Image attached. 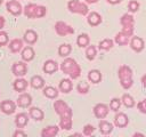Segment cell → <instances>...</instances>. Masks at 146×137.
I'll return each mask as SVG.
<instances>
[{"label":"cell","mask_w":146,"mask_h":137,"mask_svg":"<svg viewBox=\"0 0 146 137\" xmlns=\"http://www.w3.org/2000/svg\"><path fill=\"white\" fill-rule=\"evenodd\" d=\"M60 70L64 74L70 75L71 79H78L81 75V67L73 58H65L60 64Z\"/></svg>","instance_id":"6da1fadb"},{"label":"cell","mask_w":146,"mask_h":137,"mask_svg":"<svg viewBox=\"0 0 146 137\" xmlns=\"http://www.w3.org/2000/svg\"><path fill=\"white\" fill-rule=\"evenodd\" d=\"M113 45H114V42H113L112 39H104V40H102V41L99 42L98 48H99L100 50H110V49L113 47Z\"/></svg>","instance_id":"836d02e7"},{"label":"cell","mask_w":146,"mask_h":137,"mask_svg":"<svg viewBox=\"0 0 146 137\" xmlns=\"http://www.w3.org/2000/svg\"><path fill=\"white\" fill-rule=\"evenodd\" d=\"M27 122H29V115L26 113H24V112L18 113L16 115V118H15V123H16L17 128H19V129L25 127L27 124Z\"/></svg>","instance_id":"ac0fdd59"},{"label":"cell","mask_w":146,"mask_h":137,"mask_svg":"<svg viewBox=\"0 0 146 137\" xmlns=\"http://www.w3.org/2000/svg\"><path fill=\"white\" fill-rule=\"evenodd\" d=\"M9 49L11 53H19L23 49V41L21 39H14L9 43Z\"/></svg>","instance_id":"d4e9b609"},{"label":"cell","mask_w":146,"mask_h":137,"mask_svg":"<svg viewBox=\"0 0 146 137\" xmlns=\"http://www.w3.org/2000/svg\"><path fill=\"white\" fill-rule=\"evenodd\" d=\"M89 84H88V82H86V81H81V82H79L78 83V86H76V90H78V92H80V94H87L88 91H89Z\"/></svg>","instance_id":"d590c367"},{"label":"cell","mask_w":146,"mask_h":137,"mask_svg":"<svg viewBox=\"0 0 146 137\" xmlns=\"http://www.w3.org/2000/svg\"><path fill=\"white\" fill-rule=\"evenodd\" d=\"M38 40V34L35 31L33 30H27L25 33H24V41L29 45H33Z\"/></svg>","instance_id":"44dd1931"},{"label":"cell","mask_w":146,"mask_h":137,"mask_svg":"<svg viewBox=\"0 0 146 137\" xmlns=\"http://www.w3.org/2000/svg\"><path fill=\"white\" fill-rule=\"evenodd\" d=\"M58 131H59L58 126H48V127L42 129L41 136L42 137H55L58 134Z\"/></svg>","instance_id":"2e32d148"},{"label":"cell","mask_w":146,"mask_h":137,"mask_svg":"<svg viewBox=\"0 0 146 137\" xmlns=\"http://www.w3.org/2000/svg\"><path fill=\"white\" fill-rule=\"evenodd\" d=\"M11 72L16 76H24L27 73V66L24 62H16L11 66Z\"/></svg>","instance_id":"9c48e42d"},{"label":"cell","mask_w":146,"mask_h":137,"mask_svg":"<svg viewBox=\"0 0 146 137\" xmlns=\"http://www.w3.org/2000/svg\"><path fill=\"white\" fill-rule=\"evenodd\" d=\"M72 118L71 116H60L59 120V128L64 130H71L72 129Z\"/></svg>","instance_id":"4316f807"},{"label":"cell","mask_w":146,"mask_h":137,"mask_svg":"<svg viewBox=\"0 0 146 137\" xmlns=\"http://www.w3.org/2000/svg\"><path fill=\"white\" fill-rule=\"evenodd\" d=\"M115 42L120 46H125V45L129 43V37L125 35L123 32H119L115 35Z\"/></svg>","instance_id":"d6a6232c"},{"label":"cell","mask_w":146,"mask_h":137,"mask_svg":"<svg viewBox=\"0 0 146 137\" xmlns=\"http://www.w3.org/2000/svg\"><path fill=\"white\" fill-rule=\"evenodd\" d=\"M117 75H119L120 83H121L122 88L129 89L130 87H132V84H133V80H132V70H131L128 65H121V66L119 67Z\"/></svg>","instance_id":"7a4b0ae2"},{"label":"cell","mask_w":146,"mask_h":137,"mask_svg":"<svg viewBox=\"0 0 146 137\" xmlns=\"http://www.w3.org/2000/svg\"><path fill=\"white\" fill-rule=\"evenodd\" d=\"M133 136H144V135L140 134V132H136V134H133Z\"/></svg>","instance_id":"681fc988"},{"label":"cell","mask_w":146,"mask_h":137,"mask_svg":"<svg viewBox=\"0 0 146 137\" xmlns=\"http://www.w3.org/2000/svg\"><path fill=\"white\" fill-rule=\"evenodd\" d=\"M133 31H135V27H133V26H122V30H121V32H123V33H124L125 35H128L129 38L132 37Z\"/></svg>","instance_id":"60d3db41"},{"label":"cell","mask_w":146,"mask_h":137,"mask_svg":"<svg viewBox=\"0 0 146 137\" xmlns=\"http://www.w3.org/2000/svg\"><path fill=\"white\" fill-rule=\"evenodd\" d=\"M88 79L92 83H99L102 81V73L99 70H91L88 73Z\"/></svg>","instance_id":"484cf974"},{"label":"cell","mask_w":146,"mask_h":137,"mask_svg":"<svg viewBox=\"0 0 146 137\" xmlns=\"http://www.w3.org/2000/svg\"><path fill=\"white\" fill-rule=\"evenodd\" d=\"M1 3H2V0H0V6H1Z\"/></svg>","instance_id":"f907efd6"},{"label":"cell","mask_w":146,"mask_h":137,"mask_svg":"<svg viewBox=\"0 0 146 137\" xmlns=\"http://www.w3.org/2000/svg\"><path fill=\"white\" fill-rule=\"evenodd\" d=\"M46 13H47L46 7H44V6H39V5H38V7H36V11H35V16H36V18H41V17L46 16Z\"/></svg>","instance_id":"f35d334b"},{"label":"cell","mask_w":146,"mask_h":137,"mask_svg":"<svg viewBox=\"0 0 146 137\" xmlns=\"http://www.w3.org/2000/svg\"><path fill=\"white\" fill-rule=\"evenodd\" d=\"M87 21H88V23H89L91 26H97V25H99V24L102 23V16H100L98 13L92 11V13H90V14L88 15Z\"/></svg>","instance_id":"ffe728a7"},{"label":"cell","mask_w":146,"mask_h":137,"mask_svg":"<svg viewBox=\"0 0 146 137\" xmlns=\"http://www.w3.org/2000/svg\"><path fill=\"white\" fill-rule=\"evenodd\" d=\"M29 115H30L33 120H35V121H41V120H43V118H44L43 111L40 110L39 107H30V110H29Z\"/></svg>","instance_id":"e0dca14e"},{"label":"cell","mask_w":146,"mask_h":137,"mask_svg":"<svg viewBox=\"0 0 146 137\" xmlns=\"http://www.w3.org/2000/svg\"><path fill=\"white\" fill-rule=\"evenodd\" d=\"M31 103H32V97H31V95L27 94V92L21 94V95L18 96V98H17V105H18L19 107H22V108L29 107V106L31 105Z\"/></svg>","instance_id":"8fae6325"},{"label":"cell","mask_w":146,"mask_h":137,"mask_svg":"<svg viewBox=\"0 0 146 137\" xmlns=\"http://www.w3.org/2000/svg\"><path fill=\"white\" fill-rule=\"evenodd\" d=\"M67 8L71 13L74 14H80V15H87L89 11V8L87 6V3L81 2L79 0H70L67 3Z\"/></svg>","instance_id":"3957f363"},{"label":"cell","mask_w":146,"mask_h":137,"mask_svg":"<svg viewBox=\"0 0 146 137\" xmlns=\"http://www.w3.org/2000/svg\"><path fill=\"white\" fill-rule=\"evenodd\" d=\"M108 3H111V5H117V3H120L122 0H106Z\"/></svg>","instance_id":"f6af8a7d"},{"label":"cell","mask_w":146,"mask_h":137,"mask_svg":"<svg viewBox=\"0 0 146 137\" xmlns=\"http://www.w3.org/2000/svg\"><path fill=\"white\" fill-rule=\"evenodd\" d=\"M110 112V106L104 104V103H99L97 105L94 106V114L97 119H104L107 116Z\"/></svg>","instance_id":"8992f818"},{"label":"cell","mask_w":146,"mask_h":137,"mask_svg":"<svg viewBox=\"0 0 146 137\" xmlns=\"http://www.w3.org/2000/svg\"><path fill=\"white\" fill-rule=\"evenodd\" d=\"M30 83H31V87L34 88V89H41V88L44 87V80L40 75H33L31 78Z\"/></svg>","instance_id":"7402d4cb"},{"label":"cell","mask_w":146,"mask_h":137,"mask_svg":"<svg viewBox=\"0 0 146 137\" xmlns=\"http://www.w3.org/2000/svg\"><path fill=\"white\" fill-rule=\"evenodd\" d=\"M89 42H90V38L88 34L86 33H81L78 38H76V43L79 47L81 48H84V47H88L89 46Z\"/></svg>","instance_id":"f546056e"},{"label":"cell","mask_w":146,"mask_h":137,"mask_svg":"<svg viewBox=\"0 0 146 137\" xmlns=\"http://www.w3.org/2000/svg\"><path fill=\"white\" fill-rule=\"evenodd\" d=\"M95 131V127L91 126V124H86L83 127V135L84 136H91Z\"/></svg>","instance_id":"ab89813d"},{"label":"cell","mask_w":146,"mask_h":137,"mask_svg":"<svg viewBox=\"0 0 146 137\" xmlns=\"http://www.w3.org/2000/svg\"><path fill=\"white\" fill-rule=\"evenodd\" d=\"M130 47L133 51L140 53L145 47V42L140 37H132L130 40Z\"/></svg>","instance_id":"30bf717a"},{"label":"cell","mask_w":146,"mask_h":137,"mask_svg":"<svg viewBox=\"0 0 146 137\" xmlns=\"http://www.w3.org/2000/svg\"><path fill=\"white\" fill-rule=\"evenodd\" d=\"M58 70V64L57 62L52 61V59H48L44 62L43 64V72L47 74H52Z\"/></svg>","instance_id":"5bb4252c"},{"label":"cell","mask_w":146,"mask_h":137,"mask_svg":"<svg viewBox=\"0 0 146 137\" xmlns=\"http://www.w3.org/2000/svg\"><path fill=\"white\" fill-rule=\"evenodd\" d=\"M54 110L59 116H71L72 118V115H73L72 108L62 99L54 102Z\"/></svg>","instance_id":"277c9868"},{"label":"cell","mask_w":146,"mask_h":137,"mask_svg":"<svg viewBox=\"0 0 146 137\" xmlns=\"http://www.w3.org/2000/svg\"><path fill=\"white\" fill-rule=\"evenodd\" d=\"M35 56V53H34V49L31 47V46H27V47H24L22 49V53H21V57L24 62H31Z\"/></svg>","instance_id":"4fadbf2b"},{"label":"cell","mask_w":146,"mask_h":137,"mask_svg":"<svg viewBox=\"0 0 146 137\" xmlns=\"http://www.w3.org/2000/svg\"><path fill=\"white\" fill-rule=\"evenodd\" d=\"M72 51V47L68 43H63L58 47V55L60 57H67Z\"/></svg>","instance_id":"4dcf8cb0"},{"label":"cell","mask_w":146,"mask_h":137,"mask_svg":"<svg viewBox=\"0 0 146 137\" xmlns=\"http://www.w3.org/2000/svg\"><path fill=\"white\" fill-rule=\"evenodd\" d=\"M8 40H9L8 34H7L6 32L1 31V32H0V46H1V47H2V46H6V45L8 43Z\"/></svg>","instance_id":"b9f144b4"},{"label":"cell","mask_w":146,"mask_h":137,"mask_svg":"<svg viewBox=\"0 0 146 137\" xmlns=\"http://www.w3.org/2000/svg\"><path fill=\"white\" fill-rule=\"evenodd\" d=\"M36 7L38 5L35 3H29L24 7V14L27 18H36L35 16V11H36Z\"/></svg>","instance_id":"cb8c5ba5"},{"label":"cell","mask_w":146,"mask_h":137,"mask_svg":"<svg viewBox=\"0 0 146 137\" xmlns=\"http://www.w3.org/2000/svg\"><path fill=\"white\" fill-rule=\"evenodd\" d=\"M43 95L47 97V98H57L58 97V90L55 88V87H51V86H48V87H44L43 88Z\"/></svg>","instance_id":"f1b7e54d"},{"label":"cell","mask_w":146,"mask_h":137,"mask_svg":"<svg viewBox=\"0 0 146 137\" xmlns=\"http://www.w3.org/2000/svg\"><path fill=\"white\" fill-rule=\"evenodd\" d=\"M58 89H59V91H62L64 94H68L73 89V83L70 79H63V80H60V82L58 84Z\"/></svg>","instance_id":"9a60e30c"},{"label":"cell","mask_w":146,"mask_h":137,"mask_svg":"<svg viewBox=\"0 0 146 137\" xmlns=\"http://www.w3.org/2000/svg\"><path fill=\"white\" fill-rule=\"evenodd\" d=\"M128 9L130 13H136L139 9V2L137 0H130L128 3Z\"/></svg>","instance_id":"74e56055"},{"label":"cell","mask_w":146,"mask_h":137,"mask_svg":"<svg viewBox=\"0 0 146 137\" xmlns=\"http://www.w3.org/2000/svg\"><path fill=\"white\" fill-rule=\"evenodd\" d=\"M141 83H143V87L146 89V74L143 75V78H141Z\"/></svg>","instance_id":"7dc6e473"},{"label":"cell","mask_w":146,"mask_h":137,"mask_svg":"<svg viewBox=\"0 0 146 137\" xmlns=\"http://www.w3.org/2000/svg\"><path fill=\"white\" fill-rule=\"evenodd\" d=\"M97 55V49L94 45L91 46H88L87 49H86V57L89 59V61H92Z\"/></svg>","instance_id":"e575fe53"},{"label":"cell","mask_w":146,"mask_h":137,"mask_svg":"<svg viewBox=\"0 0 146 137\" xmlns=\"http://www.w3.org/2000/svg\"><path fill=\"white\" fill-rule=\"evenodd\" d=\"M120 23L122 26H135V18L130 14H124L121 16Z\"/></svg>","instance_id":"83f0119b"},{"label":"cell","mask_w":146,"mask_h":137,"mask_svg":"<svg viewBox=\"0 0 146 137\" xmlns=\"http://www.w3.org/2000/svg\"><path fill=\"white\" fill-rule=\"evenodd\" d=\"M86 2L87 3H96V2H98V0H86Z\"/></svg>","instance_id":"c3c4849f"},{"label":"cell","mask_w":146,"mask_h":137,"mask_svg":"<svg viewBox=\"0 0 146 137\" xmlns=\"http://www.w3.org/2000/svg\"><path fill=\"white\" fill-rule=\"evenodd\" d=\"M137 108L139 110V112H141V113L146 114V98H145L144 100H141V102H139V103L137 104Z\"/></svg>","instance_id":"7bdbcfd3"},{"label":"cell","mask_w":146,"mask_h":137,"mask_svg":"<svg viewBox=\"0 0 146 137\" xmlns=\"http://www.w3.org/2000/svg\"><path fill=\"white\" fill-rule=\"evenodd\" d=\"M121 106V99L119 98H112L110 102V110H112L113 112H117L120 110Z\"/></svg>","instance_id":"8d00e7d4"},{"label":"cell","mask_w":146,"mask_h":137,"mask_svg":"<svg viewBox=\"0 0 146 137\" xmlns=\"http://www.w3.org/2000/svg\"><path fill=\"white\" fill-rule=\"evenodd\" d=\"M0 110L3 114H7V115H10L15 112L16 110V104L10 100V99H5L0 103Z\"/></svg>","instance_id":"ba28073f"},{"label":"cell","mask_w":146,"mask_h":137,"mask_svg":"<svg viewBox=\"0 0 146 137\" xmlns=\"http://www.w3.org/2000/svg\"><path fill=\"white\" fill-rule=\"evenodd\" d=\"M129 123V118L125 113H117L115 116H114V124L119 128H124L127 127Z\"/></svg>","instance_id":"7c38bea8"},{"label":"cell","mask_w":146,"mask_h":137,"mask_svg":"<svg viewBox=\"0 0 146 137\" xmlns=\"http://www.w3.org/2000/svg\"><path fill=\"white\" fill-rule=\"evenodd\" d=\"M27 86H29V82H27L25 79H22V78L15 80L14 83H13L14 89H15L16 91H18V92H23V91L27 88Z\"/></svg>","instance_id":"d6986e66"},{"label":"cell","mask_w":146,"mask_h":137,"mask_svg":"<svg viewBox=\"0 0 146 137\" xmlns=\"http://www.w3.org/2000/svg\"><path fill=\"white\" fill-rule=\"evenodd\" d=\"M99 130L103 135H108L113 130V124L106 120H100L99 121Z\"/></svg>","instance_id":"603a6c76"},{"label":"cell","mask_w":146,"mask_h":137,"mask_svg":"<svg viewBox=\"0 0 146 137\" xmlns=\"http://www.w3.org/2000/svg\"><path fill=\"white\" fill-rule=\"evenodd\" d=\"M5 26V18L2 16H0V30Z\"/></svg>","instance_id":"bcb514c9"},{"label":"cell","mask_w":146,"mask_h":137,"mask_svg":"<svg viewBox=\"0 0 146 137\" xmlns=\"http://www.w3.org/2000/svg\"><path fill=\"white\" fill-rule=\"evenodd\" d=\"M55 31L60 37H65V35H68V34H73L74 33V29L71 25H68L65 22H63V21L56 22V24H55Z\"/></svg>","instance_id":"5b68a950"},{"label":"cell","mask_w":146,"mask_h":137,"mask_svg":"<svg viewBox=\"0 0 146 137\" xmlns=\"http://www.w3.org/2000/svg\"><path fill=\"white\" fill-rule=\"evenodd\" d=\"M121 103H123V105H124L125 107H130V108L136 105L133 97H132L131 95H129V94H123V95H122Z\"/></svg>","instance_id":"1f68e13d"},{"label":"cell","mask_w":146,"mask_h":137,"mask_svg":"<svg viewBox=\"0 0 146 137\" xmlns=\"http://www.w3.org/2000/svg\"><path fill=\"white\" fill-rule=\"evenodd\" d=\"M6 6H7V10L11 15H14V16H19L22 14V11H23L22 6H21L19 1H17V0H10V1H8L6 3Z\"/></svg>","instance_id":"52a82bcc"},{"label":"cell","mask_w":146,"mask_h":137,"mask_svg":"<svg viewBox=\"0 0 146 137\" xmlns=\"http://www.w3.org/2000/svg\"><path fill=\"white\" fill-rule=\"evenodd\" d=\"M18 136L25 137V136H26V134H25L24 131H22V130H17V131H15V132H14V137H18Z\"/></svg>","instance_id":"ee69618b"}]
</instances>
